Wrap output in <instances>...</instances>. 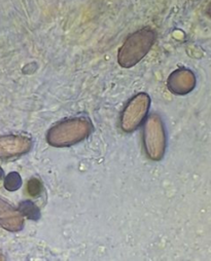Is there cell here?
I'll return each instance as SVG.
<instances>
[{"label": "cell", "instance_id": "1", "mask_svg": "<svg viewBox=\"0 0 211 261\" xmlns=\"http://www.w3.org/2000/svg\"><path fill=\"white\" fill-rule=\"evenodd\" d=\"M91 130L92 124L85 117L67 119L54 125L49 130L46 140L56 147L70 146L86 139Z\"/></svg>", "mask_w": 211, "mask_h": 261}, {"label": "cell", "instance_id": "2", "mask_svg": "<svg viewBox=\"0 0 211 261\" xmlns=\"http://www.w3.org/2000/svg\"><path fill=\"white\" fill-rule=\"evenodd\" d=\"M156 33L151 29H142L130 35L119 51V63L124 68H130L142 60L152 48Z\"/></svg>", "mask_w": 211, "mask_h": 261}, {"label": "cell", "instance_id": "3", "mask_svg": "<svg viewBox=\"0 0 211 261\" xmlns=\"http://www.w3.org/2000/svg\"><path fill=\"white\" fill-rule=\"evenodd\" d=\"M145 146L150 159L161 160L165 152L166 137L164 125L158 115H152L145 127Z\"/></svg>", "mask_w": 211, "mask_h": 261}, {"label": "cell", "instance_id": "4", "mask_svg": "<svg viewBox=\"0 0 211 261\" xmlns=\"http://www.w3.org/2000/svg\"><path fill=\"white\" fill-rule=\"evenodd\" d=\"M150 104V97L145 93L136 95L129 101L121 117V126L125 132L130 133L143 123L147 117Z\"/></svg>", "mask_w": 211, "mask_h": 261}, {"label": "cell", "instance_id": "5", "mask_svg": "<svg viewBox=\"0 0 211 261\" xmlns=\"http://www.w3.org/2000/svg\"><path fill=\"white\" fill-rule=\"evenodd\" d=\"M32 142L25 136L10 135L0 137V159H11L28 152Z\"/></svg>", "mask_w": 211, "mask_h": 261}, {"label": "cell", "instance_id": "6", "mask_svg": "<svg viewBox=\"0 0 211 261\" xmlns=\"http://www.w3.org/2000/svg\"><path fill=\"white\" fill-rule=\"evenodd\" d=\"M0 225L10 231H19L24 226L21 212H18L8 202L0 198Z\"/></svg>", "mask_w": 211, "mask_h": 261}, {"label": "cell", "instance_id": "7", "mask_svg": "<svg viewBox=\"0 0 211 261\" xmlns=\"http://www.w3.org/2000/svg\"><path fill=\"white\" fill-rule=\"evenodd\" d=\"M196 84L194 74L186 69L177 70L168 80L169 90L175 94L190 93Z\"/></svg>", "mask_w": 211, "mask_h": 261}, {"label": "cell", "instance_id": "8", "mask_svg": "<svg viewBox=\"0 0 211 261\" xmlns=\"http://www.w3.org/2000/svg\"><path fill=\"white\" fill-rule=\"evenodd\" d=\"M22 185V180L21 177L18 173L13 172L10 173L5 181V187L10 190V191H16L17 189H19Z\"/></svg>", "mask_w": 211, "mask_h": 261}, {"label": "cell", "instance_id": "9", "mask_svg": "<svg viewBox=\"0 0 211 261\" xmlns=\"http://www.w3.org/2000/svg\"><path fill=\"white\" fill-rule=\"evenodd\" d=\"M20 210H21V214L27 216L28 218L37 219L39 217V210L33 203H31L29 201L22 203Z\"/></svg>", "mask_w": 211, "mask_h": 261}, {"label": "cell", "instance_id": "10", "mask_svg": "<svg viewBox=\"0 0 211 261\" xmlns=\"http://www.w3.org/2000/svg\"><path fill=\"white\" fill-rule=\"evenodd\" d=\"M40 189H41V184H40V181L35 179V178H32L29 183H28V191H29V194L31 195V197H36L37 194H39L40 192Z\"/></svg>", "mask_w": 211, "mask_h": 261}, {"label": "cell", "instance_id": "11", "mask_svg": "<svg viewBox=\"0 0 211 261\" xmlns=\"http://www.w3.org/2000/svg\"><path fill=\"white\" fill-rule=\"evenodd\" d=\"M3 177H4V171H3L2 168H0V180H2Z\"/></svg>", "mask_w": 211, "mask_h": 261}, {"label": "cell", "instance_id": "12", "mask_svg": "<svg viewBox=\"0 0 211 261\" xmlns=\"http://www.w3.org/2000/svg\"><path fill=\"white\" fill-rule=\"evenodd\" d=\"M208 14L211 16V5H210V7L208 8Z\"/></svg>", "mask_w": 211, "mask_h": 261}]
</instances>
